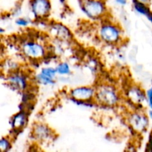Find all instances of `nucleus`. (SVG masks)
Returning a JSON list of instances; mask_svg holds the SVG:
<instances>
[{"label": "nucleus", "mask_w": 152, "mask_h": 152, "mask_svg": "<svg viewBox=\"0 0 152 152\" xmlns=\"http://www.w3.org/2000/svg\"><path fill=\"white\" fill-rule=\"evenodd\" d=\"M94 102L96 105L115 108L121 105L123 95L114 85L109 83H101L96 86Z\"/></svg>", "instance_id": "1"}, {"label": "nucleus", "mask_w": 152, "mask_h": 152, "mask_svg": "<svg viewBox=\"0 0 152 152\" xmlns=\"http://www.w3.org/2000/svg\"><path fill=\"white\" fill-rule=\"evenodd\" d=\"M96 36L102 42L109 45H120L125 40L124 31L121 26L107 19L99 22Z\"/></svg>", "instance_id": "2"}, {"label": "nucleus", "mask_w": 152, "mask_h": 152, "mask_svg": "<svg viewBox=\"0 0 152 152\" xmlns=\"http://www.w3.org/2000/svg\"><path fill=\"white\" fill-rule=\"evenodd\" d=\"M19 50L24 58L31 62H41L48 55V47L45 43L36 39H26L21 42Z\"/></svg>", "instance_id": "3"}, {"label": "nucleus", "mask_w": 152, "mask_h": 152, "mask_svg": "<svg viewBox=\"0 0 152 152\" xmlns=\"http://www.w3.org/2000/svg\"><path fill=\"white\" fill-rule=\"evenodd\" d=\"M79 6L88 20L100 22L107 19L108 10L105 0H79Z\"/></svg>", "instance_id": "4"}, {"label": "nucleus", "mask_w": 152, "mask_h": 152, "mask_svg": "<svg viewBox=\"0 0 152 152\" xmlns=\"http://www.w3.org/2000/svg\"><path fill=\"white\" fill-rule=\"evenodd\" d=\"M33 81L31 77L27 71L20 69L13 73L5 75V83L12 90L20 93H25L29 91Z\"/></svg>", "instance_id": "5"}, {"label": "nucleus", "mask_w": 152, "mask_h": 152, "mask_svg": "<svg viewBox=\"0 0 152 152\" xmlns=\"http://www.w3.org/2000/svg\"><path fill=\"white\" fill-rule=\"evenodd\" d=\"M128 125L130 129L137 134H143L147 132L150 121L147 112L143 109H134L130 111L126 117Z\"/></svg>", "instance_id": "6"}, {"label": "nucleus", "mask_w": 152, "mask_h": 152, "mask_svg": "<svg viewBox=\"0 0 152 152\" xmlns=\"http://www.w3.org/2000/svg\"><path fill=\"white\" fill-rule=\"evenodd\" d=\"M33 139L37 143L48 144L53 142L56 137L55 131L48 124L44 123H37L34 125L31 132Z\"/></svg>", "instance_id": "7"}, {"label": "nucleus", "mask_w": 152, "mask_h": 152, "mask_svg": "<svg viewBox=\"0 0 152 152\" xmlns=\"http://www.w3.org/2000/svg\"><path fill=\"white\" fill-rule=\"evenodd\" d=\"M71 102H94L96 87L93 86H79L70 89L68 94Z\"/></svg>", "instance_id": "8"}, {"label": "nucleus", "mask_w": 152, "mask_h": 152, "mask_svg": "<svg viewBox=\"0 0 152 152\" xmlns=\"http://www.w3.org/2000/svg\"><path fill=\"white\" fill-rule=\"evenodd\" d=\"M50 0H30L29 9L36 21L47 20L51 13Z\"/></svg>", "instance_id": "9"}, {"label": "nucleus", "mask_w": 152, "mask_h": 152, "mask_svg": "<svg viewBox=\"0 0 152 152\" xmlns=\"http://www.w3.org/2000/svg\"><path fill=\"white\" fill-rule=\"evenodd\" d=\"M47 31L49 36L56 41L66 43L73 39L71 31L62 22H53L48 24Z\"/></svg>", "instance_id": "10"}, {"label": "nucleus", "mask_w": 152, "mask_h": 152, "mask_svg": "<svg viewBox=\"0 0 152 152\" xmlns=\"http://www.w3.org/2000/svg\"><path fill=\"white\" fill-rule=\"evenodd\" d=\"M58 74L56 68L53 66L42 67L33 77V81L42 86H53L56 83Z\"/></svg>", "instance_id": "11"}, {"label": "nucleus", "mask_w": 152, "mask_h": 152, "mask_svg": "<svg viewBox=\"0 0 152 152\" xmlns=\"http://www.w3.org/2000/svg\"><path fill=\"white\" fill-rule=\"evenodd\" d=\"M126 97L132 105L136 107V109H142L146 104V92L138 85L133 84L128 87Z\"/></svg>", "instance_id": "12"}, {"label": "nucleus", "mask_w": 152, "mask_h": 152, "mask_svg": "<svg viewBox=\"0 0 152 152\" xmlns=\"http://www.w3.org/2000/svg\"><path fill=\"white\" fill-rule=\"evenodd\" d=\"M29 120V114L25 109L20 110L13 114L10 119V129L13 134H17L22 132L28 126Z\"/></svg>", "instance_id": "13"}, {"label": "nucleus", "mask_w": 152, "mask_h": 152, "mask_svg": "<svg viewBox=\"0 0 152 152\" xmlns=\"http://www.w3.org/2000/svg\"><path fill=\"white\" fill-rule=\"evenodd\" d=\"M58 77H68L72 73V68L69 62L67 61H59L55 66Z\"/></svg>", "instance_id": "14"}, {"label": "nucleus", "mask_w": 152, "mask_h": 152, "mask_svg": "<svg viewBox=\"0 0 152 152\" xmlns=\"http://www.w3.org/2000/svg\"><path fill=\"white\" fill-rule=\"evenodd\" d=\"M21 69L19 62L13 59H7L2 63V72L5 71V75Z\"/></svg>", "instance_id": "15"}, {"label": "nucleus", "mask_w": 152, "mask_h": 152, "mask_svg": "<svg viewBox=\"0 0 152 152\" xmlns=\"http://www.w3.org/2000/svg\"><path fill=\"white\" fill-rule=\"evenodd\" d=\"M13 147V139L10 136H3L0 140V152H10Z\"/></svg>", "instance_id": "16"}, {"label": "nucleus", "mask_w": 152, "mask_h": 152, "mask_svg": "<svg viewBox=\"0 0 152 152\" xmlns=\"http://www.w3.org/2000/svg\"><path fill=\"white\" fill-rule=\"evenodd\" d=\"M133 7L134 10L140 15H142V16H145L150 11L149 7H148V4H144V3L140 2V1H136L133 2Z\"/></svg>", "instance_id": "17"}, {"label": "nucleus", "mask_w": 152, "mask_h": 152, "mask_svg": "<svg viewBox=\"0 0 152 152\" xmlns=\"http://www.w3.org/2000/svg\"><path fill=\"white\" fill-rule=\"evenodd\" d=\"M32 19L27 16H18L15 19V25L20 28H27L32 24Z\"/></svg>", "instance_id": "18"}, {"label": "nucleus", "mask_w": 152, "mask_h": 152, "mask_svg": "<svg viewBox=\"0 0 152 152\" xmlns=\"http://www.w3.org/2000/svg\"><path fill=\"white\" fill-rule=\"evenodd\" d=\"M145 92H146V105L149 109L152 110V84L151 87Z\"/></svg>", "instance_id": "19"}, {"label": "nucleus", "mask_w": 152, "mask_h": 152, "mask_svg": "<svg viewBox=\"0 0 152 152\" xmlns=\"http://www.w3.org/2000/svg\"><path fill=\"white\" fill-rule=\"evenodd\" d=\"M116 4L119 6H125L127 4L129 0H114Z\"/></svg>", "instance_id": "20"}, {"label": "nucleus", "mask_w": 152, "mask_h": 152, "mask_svg": "<svg viewBox=\"0 0 152 152\" xmlns=\"http://www.w3.org/2000/svg\"><path fill=\"white\" fill-rule=\"evenodd\" d=\"M28 152H47V151H44V150L41 149V148H38V147H37V148H31V149L29 150V151H28Z\"/></svg>", "instance_id": "21"}, {"label": "nucleus", "mask_w": 152, "mask_h": 152, "mask_svg": "<svg viewBox=\"0 0 152 152\" xmlns=\"http://www.w3.org/2000/svg\"><path fill=\"white\" fill-rule=\"evenodd\" d=\"M59 1H60L61 3H65L66 1V0H59Z\"/></svg>", "instance_id": "22"}]
</instances>
